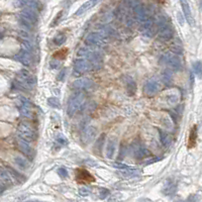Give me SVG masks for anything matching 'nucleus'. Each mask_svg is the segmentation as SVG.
I'll use <instances>...</instances> for the list:
<instances>
[{"label":"nucleus","instance_id":"f257e3e1","mask_svg":"<svg viewBox=\"0 0 202 202\" xmlns=\"http://www.w3.org/2000/svg\"><path fill=\"white\" fill-rule=\"evenodd\" d=\"M84 103H85V95L81 92L74 93L70 97L69 101H68L67 113L69 114L70 116L74 115V114L84 105Z\"/></svg>","mask_w":202,"mask_h":202},{"label":"nucleus","instance_id":"f03ea898","mask_svg":"<svg viewBox=\"0 0 202 202\" xmlns=\"http://www.w3.org/2000/svg\"><path fill=\"white\" fill-rule=\"evenodd\" d=\"M17 133L20 139L26 140V142H32L36 138V132L28 122H20L17 127Z\"/></svg>","mask_w":202,"mask_h":202},{"label":"nucleus","instance_id":"7ed1b4c3","mask_svg":"<svg viewBox=\"0 0 202 202\" xmlns=\"http://www.w3.org/2000/svg\"><path fill=\"white\" fill-rule=\"evenodd\" d=\"M162 62L168 65L172 70L178 71L181 69L182 63L178 56L172 54V53H167V54L162 56Z\"/></svg>","mask_w":202,"mask_h":202},{"label":"nucleus","instance_id":"20e7f679","mask_svg":"<svg viewBox=\"0 0 202 202\" xmlns=\"http://www.w3.org/2000/svg\"><path fill=\"white\" fill-rule=\"evenodd\" d=\"M160 88H161V83H160L159 80L157 78H151L147 81L144 90L146 95L152 97L159 92Z\"/></svg>","mask_w":202,"mask_h":202},{"label":"nucleus","instance_id":"39448f33","mask_svg":"<svg viewBox=\"0 0 202 202\" xmlns=\"http://www.w3.org/2000/svg\"><path fill=\"white\" fill-rule=\"evenodd\" d=\"M92 67V62L87 59H77L74 62V71L77 75L85 73V72L89 71Z\"/></svg>","mask_w":202,"mask_h":202},{"label":"nucleus","instance_id":"423d86ee","mask_svg":"<svg viewBox=\"0 0 202 202\" xmlns=\"http://www.w3.org/2000/svg\"><path fill=\"white\" fill-rule=\"evenodd\" d=\"M72 87L76 90H90L94 87V82L88 78H80L73 82Z\"/></svg>","mask_w":202,"mask_h":202},{"label":"nucleus","instance_id":"0eeeda50","mask_svg":"<svg viewBox=\"0 0 202 202\" xmlns=\"http://www.w3.org/2000/svg\"><path fill=\"white\" fill-rule=\"evenodd\" d=\"M86 41L89 45H102L106 43L105 35H102V33H99V32H91L86 37Z\"/></svg>","mask_w":202,"mask_h":202},{"label":"nucleus","instance_id":"6e6552de","mask_svg":"<svg viewBox=\"0 0 202 202\" xmlns=\"http://www.w3.org/2000/svg\"><path fill=\"white\" fill-rule=\"evenodd\" d=\"M158 36H159V39H161L163 41H169L172 39L173 29L170 26V24H166V22H163L162 24H160Z\"/></svg>","mask_w":202,"mask_h":202},{"label":"nucleus","instance_id":"1a4fd4ad","mask_svg":"<svg viewBox=\"0 0 202 202\" xmlns=\"http://www.w3.org/2000/svg\"><path fill=\"white\" fill-rule=\"evenodd\" d=\"M14 58H15V60H17L18 62L21 63L24 66H26V67L30 66V65H32V55H30V53L28 52V49H22L18 54L15 55Z\"/></svg>","mask_w":202,"mask_h":202},{"label":"nucleus","instance_id":"9d476101","mask_svg":"<svg viewBox=\"0 0 202 202\" xmlns=\"http://www.w3.org/2000/svg\"><path fill=\"white\" fill-rule=\"evenodd\" d=\"M132 153L135 155V157L139 160L144 159V157H148V156L151 155L150 151H148L144 144H140V143H136L132 146Z\"/></svg>","mask_w":202,"mask_h":202},{"label":"nucleus","instance_id":"9b49d317","mask_svg":"<svg viewBox=\"0 0 202 202\" xmlns=\"http://www.w3.org/2000/svg\"><path fill=\"white\" fill-rule=\"evenodd\" d=\"M96 136H97V128L93 127V125H89V127H87L84 129L82 140L85 144H90L91 142H93Z\"/></svg>","mask_w":202,"mask_h":202},{"label":"nucleus","instance_id":"f8f14e48","mask_svg":"<svg viewBox=\"0 0 202 202\" xmlns=\"http://www.w3.org/2000/svg\"><path fill=\"white\" fill-rule=\"evenodd\" d=\"M21 103L18 106V109H19V112L22 116L28 117V118H32V108H30V102L28 100H26L25 98L21 97L20 98Z\"/></svg>","mask_w":202,"mask_h":202},{"label":"nucleus","instance_id":"ddd939ff","mask_svg":"<svg viewBox=\"0 0 202 202\" xmlns=\"http://www.w3.org/2000/svg\"><path fill=\"white\" fill-rule=\"evenodd\" d=\"M180 4L182 7V10H183V13H184V16H185V19L188 21V24L190 25H194V18L192 16V12H191V9H190V5L187 0H180Z\"/></svg>","mask_w":202,"mask_h":202},{"label":"nucleus","instance_id":"4468645a","mask_svg":"<svg viewBox=\"0 0 202 202\" xmlns=\"http://www.w3.org/2000/svg\"><path fill=\"white\" fill-rule=\"evenodd\" d=\"M176 191H177L176 183L173 180H171V179H168L163 186V189H162L163 194H165L166 196H172L176 193Z\"/></svg>","mask_w":202,"mask_h":202},{"label":"nucleus","instance_id":"2eb2a0df","mask_svg":"<svg viewBox=\"0 0 202 202\" xmlns=\"http://www.w3.org/2000/svg\"><path fill=\"white\" fill-rule=\"evenodd\" d=\"M17 146L22 154H24L25 156H28L29 158L33 157V151H32V147L28 144V142H26V140H22V139H19L17 140Z\"/></svg>","mask_w":202,"mask_h":202},{"label":"nucleus","instance_id":"dca6fc26","mask_svg":"<svg viewBox=\"0 0 202 202\" xmlns=\"http://www.w3.org/2000/svg\"><path fill=\"white\" fill-rule=\"evenodd\" d=\"M20 15L22 17H24L25 19H28L32 24H36L37 21V14L36 12V9L30 8V7H26V8L22 9Z\"/></svg>","mask_w":202,"mask_h":202},{"label":"nucleus","instance_id":"f3484780","mask_svg":"<svg viewBox=\"0 0 202 202\" xmlns=\"http://www.w3.org/2000/svg\"><path fill=\"white\" fill-rule=\"evenodd\" d=\"M119 174L125 179H133V178H138L140 172L138 169H133V168H128V169H123L119 171Z\"/></svg>","mask_w":202,"mask_h":202},{"label":"nucleus","instance_id":"a211bd4d","mask_svg":"<svg viewBox=\"0 0 202 202\" xmlns=\"http://www.w3.org/2000/svg\"><path fill=\"white\" fill-rule=\"evenodd\" d=\"M13 163L20 170H26L29 167V162L24 157H22V156H14Z\"/></svg>","mask_w":202,"mask_h":202},{"label":"nucleus","instance_id":"6ab92c4d","mask_svg":"<svg viewBox=\"0 0 202 202\" xmlns=\"http://www.w3.org/2000/svg\"><path fill=\"white\" fill-rule=\"evenodd\" d=\"M98 2V0H88V1H86L84 4H82L81 6L79 7L78 10L76 11L75 15L76 16H79V15H82L83 13H85L86 11H88L90 8H92V7L96 4Z\"/></svg>","mask_w":202,"mask_h":202},{"label":"nucleus","instance_id":"aec40b11","mask_svg":"<svg viewBox=\"0 0 202 202\" xmlns=\"http://www.w3.org/2000/svg\"><path fill=\"white\" fill-rule=\"evenodd\" d=\"M116 147H117V144L115 140H109L107 144H106V157L108 159H112L115 155V152H116Z\"/></svg>","mask_w":202,"mask_h":202},{"label":"nucleus","instance_id":"412c9836","mask_svg":"<svg viewBox=\"0 0 202 202\" xmlns=\"http://www.w3.org/2000/svg\"><path fill=\"white\" fill-rule=\"evenodd\" d=\"M143 33L148 37H152V33H153V22H152L150 18H148L143 24Z\"/></svg>","mask_w":202,"mask_h":202},{"label":"nucleus","instance_id":"4be33fe9","mask_svg":"<svg viewBox=\"0 0 202 202\" xmlns=\"http://www.w3.org/2000/svg\"><path fill=\"white\" fill-rule=\"evenodd\" d=\"M159 135H160V140H161L163 146L166 148H169L171 146V144H172V138H171V135L162 131L159 132Z\"/></svg>","mask_w":202,"mask_h":202},{"label":"nucleus","instance_id":"5701e85b","mask_svg":"<svg viewBox=\"0 0 202 202\" xmlns=\"http://www.w3.org/2000/svg\"><path fill=\"white\" fill-rule=\"evenodd\" d=\"M0 181H1L2 186H11L12 185V179L9 176L8 172L2 170L0 173Z\"/></svg>","mask_w":202,"mask_h":202},{"label":"nucleus","instance_id":"b1692460","mask_svg":"<svg viewBox=\"0 0 202 202\" xmlns=\"http://www.w3.org/2000/svg\"><path fill=\"white\" fill-rule=\"evenodd\" d=\"M162 81L166 85H170L173 82V73L170 69L165 70L162 74Z\"/></svg>","mask_w":202,"mask_h":202},{"label":"nucleus","instance_id":"393cba45","mask_svg":"<svg viewBox=\"0 0 202 202\" xmlns=\"http://www.w3.org/2000/svg\"><path fill=\"white\" fill-rule=\"evenodd\" d=\"M196 139H197V127L195 125V127H193V128L191 129V132H190V135H189V142H188L189 148H193L195 146Z\"/></svg>","mask_w":202,"mask_h":202},{"label":"nucleus","instance_id":"a878e982","mask_svg":"<svg viewBox=\"0 0 202 202\" xmlns=\"http://www.w3.org/2000/svg\"><path fill=\"white\" fill-rule=\"evenodd\" d=\"M77 178L80 180H85V181H93V177L87 172L86 170H78L77 172Z\"/></svg>","mask_w":202,"mask_h":202},{"label":"nucleus","instance_id":"bb28decb","mask_svg":"<svg viewBox=\"0 0 202 202\" xmlns=\"http://www.w3.org/2000/svg\"><path fill=\"white\" fill-rule=\"evenodd\" d=\"M127 89L129 95H133L136 91V84L131 78H128L127 81Z\"/></svg>","mask_w":202,"mask_h":202},{"label":"nucleus","instance_id":"cd10ccee","mask_svg":"<svg viewBox=\"0 0 202 202\" xmlns=\"http://www.w3.org/2000/svg\"><path fill=\"white\" fill-rule=\"evenodd\" d=\"M179 101V95L176 92H171L167 96V102L170 105H176Z\"/></svg>","mask_w":202,"mask_h":202},{"label":"nucleus","instance_id":"c85d7f7f","mask_svg":"<svg viewBox=\"0 0 202 202\" xmlns=\"http://www.w3.org/2000/svg\"><path fill=\"white\" fill-rule=\"evenodd\" d=\"M53 41H54V44L56 45H63L65 41H66V36H65L64 33H62V32L57 33V35L54 37V39H53Z\"/></svg>","mask_w":202,"mask_h":202},{"label":"nucleus","instance_id":"c756f323","mask_svg":"<svg viewBox=\"0 0 202 202\" xmlns=\"http://www.w3.org/2000/svg\"><path fill=\"white\" fill-rule=\"evenodd\" d=\"M104 136L105 135H101L97 139V142L95 144V151H98V153L100 154L102 151V148L104 147Z\"/></svg>","mask_w":202,"mask_h":202},{"label":"nucleus","instance_id":"7c9ffc66","mask_svg":"<svg viewBox=\"0 0 202 202\" xmlns=\"http://www.w3.org/2000/svg\"><path fill=\"white\" fill-rule=\"evenodd\" d=\"M193 71L199 78L202 77V63L200 61H197L193 64Z\"/></svg>","mask_w":202,"mask_h":202},{"label":"nucleus","instance_id":"2f4dec72","mask_svg":"<svg viewBox=\"0 0 202 202\" xmlns=\"http://www.w3.org/2000/svg\"><path fill=\"white\" fill-rule=\"evenodd\" d=\"M48 104L51 106V107L54 108H60L61 106V102L57 97H49L48 99Z\"/></svg>","mask_w":202,"mask_h":202},{"label":"nucleus","instance_id":"473e14b6","mask_svg":"<svg viewBox=\"0 0 202 202\" xmlns=\"http://www.w3.org/2000/svg\"><path fill=\"white\" fill-rule=\"evenodd\" d=\"M78 193H79L80 196L87 197V196H89L90 194H91V188L90 187H87V186H83V187L79 188Z\"/></svg>","mask_w":202,"mask_h":202},{"label":"nucleus","instance_id":"72a5a7b5","mask_svg":"<svg viewBox=\"0 0 202 202\" xmlns=\"http://www.w3.org/2000/svg\"><path fill=\"white\" fill-rule=\"evenodd\" d=\"M56 140H57V143H58L59 144H61V146H67L68 144V140L67 138L65 135H57V138H56Z\"/></svg>","mask_w":202,"mask_h":202},{"label":"nucleus","instance_id":"f704fd0d","mask_svg":"<svg viewBox=\"0 0 202 202\" xmlns=\"http://www.w3.org/2000/svg\"><path fill=\"white\" fill-rule=\"evenodd\" d=\"M24 5L30 7V8H33V9H37L39 8V3H37L36 0H24Z\"/></svg>","mask_w":202,"mask_h":202},{"label":"nucleus","instance_id":"c9c22d12","mask_svg":"<svg viewBox=\"0 0 202 202\" xmlns=\"http://www.w3.org/2000/svg\"><path fill=\"white\" fill-rule=\"evenodd\" d=\"M109 195H110V191L108 189L101 188L100 191H99V196H100L101 199H106V198H107Z\"/></svg>","mask_w":202,"mask_h":202},{"label":"nucleus","instance_id":"e433bc0d","mask_svg":"<svg viewBox=\"0 0 202 202\" xmlns=\"http://www.w3.org/2000/svg\"><path fill=\"white\" fill-rule=\"evenodd\" d=\"M7 171H8L9 173L12 174V175H13V177H14V178H16L17 180H19V181H24V177H22L20 174H18L17 172H15V171H14L13 169H11V168H8V169H7Z\"/></svg>","mask_w":202,"mask_h":202},{"label":"nucleus","instance_id":"4c0bfd02","mask_svg":"<svg viewBox=\"0 0 202 202\" xmlns=\"http://www.w3.org/2000/svg\"><path fill=\"white\" fill-rule=\"evenodd\" d=\"M57 173H58V175L62 179L68 177V171L65 169V168H60V169H58V171H57Z\"/></svg>","mask_w":202,"mask_h":202},{"label":"nucleus","instance_id":"58836bf2","mask_svg":"<svg viewBox=\"0 0 202 202\" xmlns=\"http://www.w3.org/2000/svg\"><path fill=\"white\" fill-rule=\"evenodd\" d=\"M112 166L114 168H116V169H119V170H123V169H128V168H131L129 166L125 165L123 163H113Z\"/></svg>","mask_w":202,"mask_h":202},{"label":"nucleus","instance_id":"ea45409f","mask_svg":"<svg viewBox=\"0 0 202 202\" xmlns=\"http://www.w3.org/2000/svg\"><path fill=\"white\" fill-rule=\"evenodd\" d=\"M65 77H66V69H63L59 73V75L57 76V80H58V81H63Z\"/></svg>","mask_w":202,"mask_h":202},{"label":"nucleus","instance_id":"a19ab883","mask_svg":"<svg viewBox=\"0 0 202 202\" xmlns=\"http://www.w3.org/2000/svg\"><path fill=\"white\" fill-rule=\"evenodd\" d=\"M188 200H189V201H190V200H194V201H195V200H199V198L196 197V196H194V195H192L191 197L188 198Z\"/></svg>","mask_w":202,"mask_h":202},{"label":"nucleus","instance_id":"79ce46f5","mask_svg":"<svg viewBox=\"0 0 202 202\" xmlns=\"http://www.w3.org/2000/svg\"><path fill=\"white\" fill-rule=\"evenodd\" d=\"M201 9H202V1H201Z\"/></svg>","mask_w":202,"mask_h":202},{"label":"nucleus","instance_id":"37998d69","mask_svg":"<svg viewBox=\"0 0 202 202\" xmlns=\"http://www.w3.org/2000/svg\"><path fill=\"white\" fill-rule=\"evenodd\" d=\"M98 1H99V0H98Z\"/></svg>","mask_w":202,"mask_h":202}]
</instances>
